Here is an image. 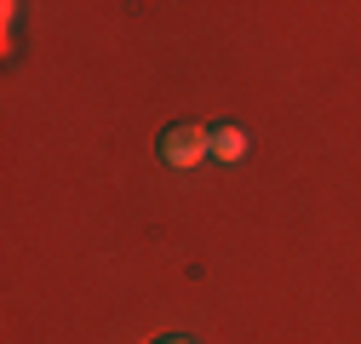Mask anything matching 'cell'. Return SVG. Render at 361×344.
<instances>
[{
    "instance_id": "obj_1",
    "label": "cell",
    "mask_w": 361,
    "mask_h": 344,
    "mask_svg": "<svg viewBox=\"0 0 361 344\" xmlns=\"http://www.w3.org/2000/svg\"><path fill=\"white\" fill-rule=\"evenodd\" d=\"M161 161L166 166H178V172H184V166H201L207 155H212V126H195V121H172L166 126V133H161Z\"/></svg>"
},
{
    "instance_id": "obj_3",
    "label": "cell",
    "mask_w": 361,
    "mask_h": 344,
    "mask_svg": "<svg viewBox=\"0 0 361 344\" xmlns=\"http://www.w3.org/2000/svg\"><path fill=\"white\" fill-rule=\"evenodd\" d=\"M155 344H190V338H155Z\"/></svg>"
},
{
    "instance_id": "obj_2",
    "label": "cell",
    "mask_w": 361,
    "mask_h": 344,
    "mask_svg": "<svg viewBox=\"0 0 361 344\" xmlns=\"http://www.w3.org/2000/svg\"><path fill=\"white\" fill-rule=\"evenodd\" d=\"M241 155H247V133H241L235 121H218V126H212V161L230 166V161H241Z\"/></svg>"
}]
</instances>
